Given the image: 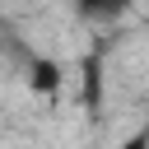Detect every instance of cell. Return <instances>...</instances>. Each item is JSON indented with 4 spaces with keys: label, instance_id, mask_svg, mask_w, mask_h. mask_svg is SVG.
<instances>
[{
    "label": "cell",
    "instance_id": "1",
    "mask_svg": "<svg viewBox=\"0 0 149 149\" xmlns=\"http://www.w3.org/2000/svg\"><path fill=\"white\" fill-rule=\"evenodd\" d=\"M61 84H65L61 61H51V56H33V61H28V88H33V93L51 98V93H61Z\"/></svg>",
    "mask_w": 149,
    "mask_h": 149
},
{
    "label": "cell",
    "instance_id": "2",
    "mask_svg": "<svg viewBox=\"0 0 149 149\" xmlns=\"http://www.w3.org/2000/svg\"><path fill=\"white\" fill-rule=\"evenodd\" d=\"M84 107L88 112H98V102H102V47H93L88 56H84Z\"/></svg>",
    "mask_w": 149,
    "mask_h": 149
},
{
    "label": "cell",
    "instance_id": "3",
    "mask_svg": "<svg viewBox=\"0 0 149 149\" xmlns=\"http://www.w3.org/2000/svg\"><path fill=\"white\" fill-rule=\"evenodd\" d=\"M130 9V0H74V14L88 19V23H112Z\"/></svg>",
    "mask_w": 149,
    "mask_h": 149
},
{
    "label": "cell",
    "instance_id": "4",
    "mask_svg": "<svg viewBox=\"0 0 149 149\" xmlns=\"http://www.w3.org/2000/svg\"><path fill=\"white\" fill-rule=\"evenodd\" d=\"M116 149H149V126H140V130H130Z\"/></svg>",
    "mask_w": 149,
    "mask_h": 149
}]
</instances>
